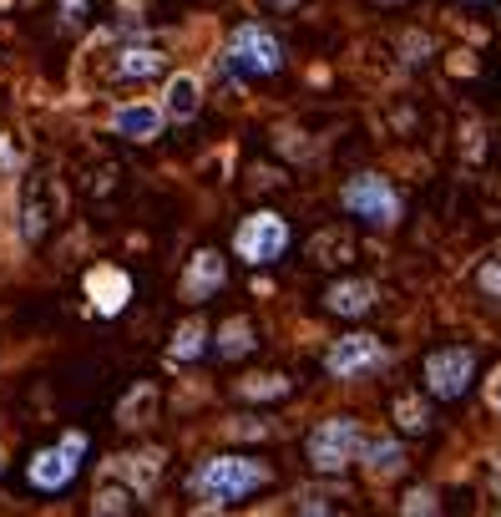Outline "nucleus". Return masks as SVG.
<instances>
[{
  "instance_id": "nucleus-10",
  "label": "nucleus",
  "mask_w": 501,
  "mask_h": 517,
  "mask_svg": "<svg viewBox=\"0 0 501 517\" xmlns=\"http://www.w3.org/2000/svg\"><path fill=\"white\" fill-rule=\"evenodd\" d=\"M375 300H380L375 279H334V284L324 289V310H329V315H345V320L370 315Z\"/></svg>"
},
{
  "instance_id": "nucleus-12",
  "label": "nucleus",
  "mask_w": 501,
  "mask_h": 517,
  "mask_svg": "<svg viewBox=\"0 0 501 517\" xmlns=\"http://www.w3.org/2000/svg\"><path fill=\"white\" fill-rule=\"evenodd\" d=\"M87 294H92V305L102 310V315H117L127 300H132V279L122 274V269H92L87 274Z\"/></svg>"
},
{
  "instance_id": "nucleus-21",
  "label": "nucleus",
  "mask_w": 501,
  "mask_h": 517,
  "mask_svg": "<svg viewBox=\"0 0 501 517\" xmlns=\"http://www.w3.org/2000/svg\"><path fill=\"white\" fill-rule=\"evenodd\" d=\"M132 502H127V492H102L97 497V512H127Z\"/></svg>"
},
{
  "instance_id": "nucleus-26",
  "label": "nucleus",
  "mask_w": 501,
  "mask_h": 517,
  "mask_svg": "<svg viewBox=\"0 0 501 517\" xmlns=\"http://www.w3.org/2000/svg\"><path fill=\"white\" fill-rule=\"evenodd\" d=\"M471 6H486V0H471Z\"/></svg>"
},
{
  "instance_id": "nucleus-5",
  "label": "nucleus",
  "mask_w": 501,
  "mask_h": 517,
  "mask_svg": "<svg viewBox=\"0 0 501 517\" xmlns=\"http://www.w3.org/2000/svg\"><path fill=\"white\" fill-rule=\"evenodd\" d=\"M340 208H345L350 218H360V224H370V229H390L395 218H400V193H395V183L380 178V173H355V178L340 188Z\"/></svg>"
},
{
  "instance_id": "nucleus-3",
  "label": "nucleus",
  "mask_w": 501,
  "mask_h": 517,
  "mask_svg": "<svg viewBox=\"0 0 501 517\" xmlns=\"http://www.w3.org/2000/svg\"><path fill=\"white\" fill-rule=\"evenodd\" d=\"M360 441H365V431H360L355 416H329V421H319V426L309 431L304 457H309V467H314L319 477H340V472L360 457Z\"/></svg>"
},
{
  "instance_id": "nucleus-17",
  "label": "nucleus",
  "mask_w": 501,
  "mask_h": 517,
  "mask_svg": "<svg viewBox=\"0 0 501 517\" xmlns=\"http://www.w3.org/2000/svg\"><path fill=\"white\" fill-rule=\"evenodd\" d=\"M223 360H238V355H248L254 350V325L248 320H228L223 330H218V345H213Z\"/></svg>"
},
{
  "instance_id": "nucleus-2",
  "label": "nucleus",
  "mask_w": 501,
  "mask_h": 517,
  "mask_svg": "<svg viewBox=\"0 0 501 517\" xmlns=\"http://www.w3.org/2000/svg\"><path fill=\"white\" fill-rule=\"evenodd\" d=\"M223 66L233 71V77L243 82H259V77H274V71L284 66V41L259 26V21H243L228 41H223Z\"/></svg>"
},
{
  "instance_id": "nucleus-13",
  "label": "nucleus",
  "mask_w": 501,
  "mask_h": 517,
  "mask_svg": "<svg viewBox=\"0 0 501 517\" xmlns=\"http://www.w3.org/2000/svg\"><path fill=\"white\" fill-rule=\"evenodd\" d=\"M157 71H167V56L157 46H127L112 61V77L117 82H147V77H157Z\"/></svg>"
},
{
  "instance_id": "nucleus-8",
  "label": "nucleus",
  "mask_w": 501,
  "mask_h": 517,
  "mask_svg": "<svg viewBox=\"0 0 501 517\" xmlns=\"http://www.w3.org/2000/svg\"><path fill=\"white\" fill-rule=\"evenodd\" d=\"M385 360H390V350L380 345V335H340L324 350V371L334 381H360V376L380 371Z\"/></svg>"
},
{
  "instance_id": "nucleus-6",
  "label": "nucleus",
  "mask_w": 501,
  "mask_h": 517,
  "mask_svg": "<svg viewBox=\"0 0 501 517\" xmlns=\"http://www.w3.org/2000/svg\"><path fill=\"white\" fill-rule=\"evenodd\" d=\"M284 249H289V224H284L279 213H269V208L248 213L243 224H238V234H233V254L243 264H254V269L284 259Z\"/></svg>"
},
{
  "instance_id": "nucleus-16",
  "label": "nucleus",
  "mask_w": 501,
  "mask_h": 517,
  "mask_svg": "<svg viewBox=\"0 0 501 517\" xmlns=\"http://www.w3.org/2000/svg\"><path fill=\"white\" fill-rule=\"evenodd\" d=\"M203 350H208V325H203V320H183V325L173 330L167 360H173V365H188V360H198Z\"/></svg>"
},
{
  "instance_id": "nucleus-20",
  "label": "nucleus",
  "mask_w": 501,
  "mask_h": 517,
  "mask_svg": "<svg viewBox=\"0 0 501 517\" xmlns=\"http://www.w3.org/2000/svg\"><path fill=\"white\" fill-rule=\"evenodd\" d=\"M476 289L486 294V300H501V254L481 259V269H476Z\"/></svg>"
},
{
  "instance_id": "nucleus-1",
  "label": "nucleus",
  "mask_w": 501,
  "mask_h": 517,
  "mask_svg": "<svg viewBox=\"0 0 501 517\" xmlns=\"http://www.w3.org/2000/svg\"><path fill=\"white\" fill-rule=\"evenodd\" d=\"M269 467L264 462H254V457H208L193 477H188V487L208 502V507H233V502H243L248 492H259V487H269Z\"/></svg>"
},
{
  "instance_id": "nucleus-22",
  "label": "nucleus",
  "mask_w": 501,
  "mask_h": 517,
  "mask_svg": "<svg viewBox=\"0 0 501 517\" xmlns=\"http://www.w3.org/2000/svg\"><path fill=\"white\" fill-rule=\"evenodd\" d=\"M405 512H436V497H431V492H410V497H405Z\"/></svg>"
},
{
  "instance_id": "nucleus-15",
  "label": "nucleus",
  "mask_w": 501,
  "mask_h": 517,
  "mask_svg": "<svg viewBox=\"0 0 501 517\" xmlns=\"http://www.w3.org/2000/svg\"><path fill=\"white\" fill-rule=\"evenodd\" d=\"M360 457H365V472H370V477H400V472H405V447H400L395 436L360 441Z\"/></svg>"
},
{
  "instance_id": "nucleus-11",
  "label": "nucleus",
  "mask_w": 501,
  "mask_h": 517,
  "mask_svg": "<svg viewBox=\"0 0 501 517\" xmlns=\"http://www.w3.org/2000/svg\"><path fill=\"white\" fill-rule=\"evenodd\" d=\"M223 279H228V269H223V254H213V249H198V254L188 259V269H183V300H193V305L213 300V294L223 289Z\"/></svg>"
},
{
  "instance_id": "nucleus-4",
  "label": "nucleus",
  "mask_w": 501,
  "mask_h": 517,
  "mask_svg": "<svg viewBox=\"0 0 501 517\" xmlns=\"http://www.w3.org/2000/svg\"><path fill=\"white\" fill-rule=\"evenodd\" d=\"M81 462H87V431H66L61 441H51V447H41L26 462V482L36 492H66L76 482Z\"/></svg>"
},
{
  "instance_id": "nucleus-25",
  "label": "nucleus",
  "mask_w": 501,
  "mask_h": 517,
  "mask_svg": "<svg viewBox=\"0 0 501 517\" xmlns=\"http://www.w3.org/2000/svg\"><path fill=\"white\" fill-rule=\"evenodd\" d=\"M380 6H400V0H380Z\"/></svg>"
},
{
  "instance_id": "nucleus-18",
  "label": "nucleus",
  "mask_w": 501,
  "mask_h": 517,
  "mask_svg": "<svg viewBox=\"0 0 501 517\" xmlns=\"http://www.w3.org/2000/svg\"><path fill=\"white\" fill-rule=\"evenodd\" d=\"M395 421H400V431H410V436H421L426 426H431V411L415 401V396H400L395 401Z\"/></svg>"
},
{
  "instance_id": "nucleus-24",
  "label": "nucleus",
  "mask_w": 501,
  "mask_h": 517,
  "mask_svg": "<svg viewBox=\"0 0 501 517\" xmlns=\"http://www.w3.org/2000/svg\"><path fill=\"white\" fill-rule=\"evenodd\" d=\"M264 6H299V0H264Z\"/></svg>"
},
{
  "instance_id": "nucleus-14",
  "label": "nucleus",
  "mask_w": 501,
  "mask_h": 517,
  "mask_svg": "<svg viewBox=\"0 0 501 517\" xmlns=\"http://www.w3.org/2000/svg\"><path fill=\"white\" fill-rule=\"evenodd\" d=\"M198 107H203L198 77H193V71H178V77L167 82V92H162V112L173 117V122H188V117H198Z\"/></svg>"
},
{
  "instance_id": "nucleus-19",
  "label": "nucleus",
  "mask_w": 501,
  "mask_h": 517,
  "mask_svg": "<svg viewBox=\"0 0 501 517\" xmlns=\"http://www.w3.org/2000/svg\"><path fill=\"white\" fill-rule=\"evenodd\" d=\"M238 396H248V401H269V396H289V381H284V376H254V381H243V386H238Z\"/></svg>"
},
{
  "instance_id": "nucleus-9",
  "label": "nucleus",
  "mask_w": 501,
  "mask_h": 517,
  "mask_svg": "<svg viewBox=\"0 0 501 517\" xmlns=\"http://www.w3.org/2000/svg\"><path fill=\"white\" fill-rule=\"evenodd\" d=\"M162 127H167L162 102H122L112 112V132L127 142H152V137H162Z\"/></svg>"
},
{
  "instance_id": "nucleus-23",
  "label": "nucleus",
  "mask_w": 501,
  "mask_h": 517,
  "mask_svg": "<svg viewBox=\"0 0 501 517\" xmlns=\"http://www.w3.org/2000/svg\"><path fill=\"white\" fill-rule=\"evenodd\" d=\"M486 396H491V406L501 411V376H491V386H486Z\"/></svg>"
},
{
  "instance_id": "nucleus-7",
  "label": "nucleus",
  "mask_w": 501,
  "mask_h": 517,
  "mask_svg": "<svg viewBox=\"0 0 501 517\" xmlns=\"http://www.w3.org/2000/svg\"><path fill=\"white\" fill-rule=\"evenodd\" d=\"M421 381H426V391L436 401H461L471 391V381H476V355L466 345H441V350L426 355Z\"/></svg>"
}]
</instances>
